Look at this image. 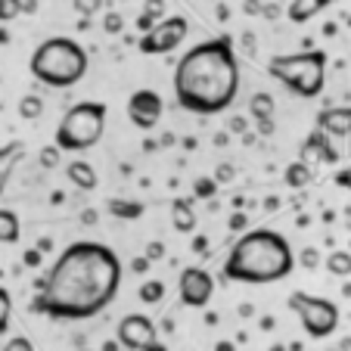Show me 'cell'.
I'll use <instances>...</instances> for the list:
<instances>
[{"mask_svg":"<svg viewBox=\"0 0 351 351\" xmlns=\"http://www.w3.org/2000/svg\"><path fill=\"white\" fill-rule=\"evenodd\" d=\"M121 289V258L106 243L75 239L38 280L32 308L50 320H90Z\"/></svg>","mask_w":351,"mask_h":351,"instance_id":"cell-1","label":"cell"},{"mask_svg":"<svg viewBox=\"0 0 351 351\" xmlns=\"http://www.w3.org/2000/svg\"><path fill=\"white\" fill-rule=\"evenodd\" d=\"M174 99L184 112L193 115H221L233 106L239 93V60L233 50V38L199 40L174 66Z\"/></svg>","mask_w":351,"mask_h":351,"instance_id":"cell-2","label":"cell"},{"mask_svg":"<svg viewBox=\"0 0 351 351\" xmlns=\"http://www.w3.org/2000/svg\"><path fill=\"white\" fill-rule=\"evenodd\" d=\"M295 271V252L289 239L271 227H255L245 230L230 245V255L224 261V280L249 286L280 283Z\"/></svg>","mask_w":351,"mask_h":351,"instance_id":"cell-3","label":"cell"},{"mask_svg":"<svg viewBox=\"0 0 351 351\" xmlns=\"http://www.w3.org/2000/svg\"><path fill=\"white\" fill-rule=\"evenodd\" d=\"M87 66H90L87 50L66 34L40 40L28 60V72L34 75V81H40L44 87H53V90L75 87L87 75Z\"/></svg>","mask_w":351,"mask_h":351,"instance_id":"cell-4","label":"cell"},{"mask_svg":"<svg viewBox=\"0 0 351 351\" xmlns=\"http://www.w3.org/2000/svg\"><path fill=\"white\" fill-rule=\"evenodd\" d=\"M267 72L286 87L305 99L324 93L326 84V53L324 50H302V53H280L267 62Z\"/></svg>","mask_w":351,"mask_h":351,"instance_id":"cell-5","label":"cell"},{"mask_svg":"<svg viewBox=\"0 0 351 351\" xmlns=\"http://www.w3.org/2000/svg\"><path fill=\"white\" fill-rule=\"evenodd\" d=\"M106 103L99 99H81L56 125V146L62 153H84L90 146H97L106 134Z\"/></svg>","mask_w":351,"mask_h":351,"instance_id":"cell-6","label":"cell"},{"mask_svg":"<svg viewBox=\"0 0 351 351\" xmlns=\"http://www.w3.org/2000/svg\"><path fill=\"white\" fill-rule=\"evenodd\" d=\"M289 308L298 314V320L311 339H330L339 330V305L330 298L311 295V292H292Z\"/></svg>","mask_w":351,"mask_h":351,"instance_id":"cell-7","label":"cell"},{"mask_svg":"<svg viewBox=\"0 0 351 351\" xmlns=\"http://www.w3.org/2000/svg\"><path fill=\"white\" fill-rule=\"evenodd\" d=\"M186 32H190L186 16H165V19L156 22L146 34H140L137 47H140V53H146V56H165V53H174V50L184 44Z\"/></svg>","mask_w":351,"mask_h":351,"instance_id":"cell-8","label":"cell"},{"mask_svg":"<svg viewBox=\"0 0 351 351\" xmlns=\"http://www.w3.org/2000/svg\"><path fill=\"white\" fill-rule=\"evenodd\" d=\"M115 342L128 351H149L159 342V332L146 314H125L115 326Z\"/></svg>","mask_w":351,"mask_h":351,"instance_id":"cell-9","label":"cell"},{"mask_svg":"<svg viewBox=\"0 0 351 351\" xmlns=\"http://www.w3.org/2000/svg\"><path fill=\"white\" fill-rule=\"evenodd\" d=\"M178 295L186 308H206L215 295V280L206 267H184L178 277Z\"/></svg>","mask_w":351,"mask_h":351,"instance_id":"cell-10","label":"cell"},{"mask_svg":"<svg viewBox=\"0 0 351 351\" xmlns=\"http://www.w3.org/2000/svg\"><path fill=\"white\" fill-rule=\"evenodd\" d=\"M162 112H165V99L156 90H149V87H140V90H134L131 97H128V119H131V125H137L140 131H149V128L159 125Z\"/></svg>","mask_w":351,"mask_h":351,"instance_id":"cell-11","label":"cell"},{"mask_svg":"<svg viewBox=\"0 0 351 351\" xmlns=\"http://www.w3.org/2000/svg\"><path fill=\"white\" fill-rule=\"evenodd\" d=\"M317 131L326 137H348L351 134V106H326L317 112Z\"/></svg>","mask_w":351,"mask_h":351,"instance_id":"cell-12","label":"cell"},{"mask_svg":"<svg viewBox=\"0 0 351 351\" xmlns=\"http://www.w3.org/2000/svg\"><path fill=\"white\" fill-rule=\"evenodd\" d=\"M274 112H277V106H274V97L265 90H258L252 99H249V115H252L255 121H258V131L265 134H274Z\"/></svg>","mask_w":351,"mask_h":351,"instance_id":"cell-13","label":"cell"},{"mask_svg":"<svg viewBox=\"0 0 351 351\" xmlns=\"http://www.w3.org/2000/svg\"><path fill=\"white\" fill-rule=\"evenodd\" d=\"M22 159H25V146H22L19 140H13V143H7V146H0V196L7 193L10 178H13L16 165H19Z\"/></svg>","mask_w":351,"mask_h":351,"instance_id":"cell-14","label":"cell"},{"mask_svg":"<svg viewBox=\"0 0 351 351\" xmlns=\"http://www.w3.org/2000/svg\"><path fill=\"white\" fill-rule=\"evenodd\" d=\"M66 178H69V184L72 186H78V190H97V184H99V174H97V168L90 165V162H84V159H72L66 165Z\"/></svg>","mask_w":351,"mask_h":351,"instance_id":"cell-15","label":"cell"},{"mask_svg":"<svg viewBox=\"0 0 351 351\" xmlns=\"http://www.w3.org/2000/svg\"><path fill=\"white\" fill-rule=\"evenodd\" d=\"M330 3L332 0H292L289 7H286V19H289L292 25H305V22H311L317 13H324Z\"/></svg>","mask_w":351,"mask_h":351,"instance_id":"cell-16","label":"cell"},{"mask_svg":"<svg viewBox=\"0 0 351 351\" xmlns=\"http://www.w3.org/2000/svg\"><path fill=\"white\" fill-rule=\"evenodd\" d=\"M171 221L180 233L196 230V212H193V199H174L171 202Z\"/></svg>","mask_w":351,"mask_h":351,"instance_id":"cell-17","label":"cell"},{"mask_svg":"<svg viewBox=\"0 0 351 351\" xmlns=\"http://www.w3.org/2000/svg\"><path fill=\"white\" fill-rule=\"evenodd\" d=\"M109 215L121 221H137L143 218V202H134V199H109Z\"/></svg>","mask_w":351,"mask_h":351,"instance_id":"cell-18","label":"cell"},{"mask_svg":"<svg viewBox=\"0 0 351 351\" xmlns=\"http://www.w3.org/2000/svg\"><path fill=\"white\" fill-rule=\"evenodd\" d=\"M22 224L13 208H0V243H19Z\"/></svg>","mask_w":351,"mask_h":351,"instance_id":"cell-19","label":"cell"},{"mask_svg":"<svg viewBox=\"0 0 351 351\" xmlns=\"http://www.w3.org/2000/svg\"><path fill=\"white\" fill-rule=\"evenodd\" d=\"M286 186H292V190H298V186H308L314 180L311 168H308V162H289L286 165V174H283Z\"/></svg>","mask_w":351,"mask_h":351,"instance_id":"cell-20","label":"cell"},{"mask_svg":"<svg viewBox=\"0 0 351 351\" xmlns=\"http://www.w3.org/2000/svg\"><path fill=\"white\" fill-rule=\"evenodd\" d=\"M305 149L314 153L317 159H324V162H336V149L330 146V137H326L324 131H314L311 137L305 140Z\"/></svg>","mask_w":351,"mask_h":351,"instance_id":"cell-21","label":"cell"},{"mask_svg":"<svg viewBox=\"0 0 351 351\" xmlns=\"http://www.w3.org/2000/svg\"><path fill=\"white\" fill-rule=\"evenodd\" d=\"M324 265L332 277H351V252H345V249H332L324 258Z\"/></svg>","mask_w":351,"mask_h":351,"instance_id":"cell-22","label":"cell"},{"mask_svg":"<svg viewBox=\"0 0 351 351\" xmlns=\"http://www.w3.org/2000/svg\"><path fill=\"white\" fill-rule=\"evenodd\" d=\"M137 295L146 305H159L162 298H165V283H162V280H146V283H140Z\"/></svg>","mask_w":351,"mask_h":351,"instance_id":"cell-23","label":"cell"},{"mask_svg":"<svg viewBox=\"0 0 351 351\" xmlns=\"http://www.w3.org/2000/svg\"><path fill=\"white\" fill-rule=\"evenodd\" d=\"M19 115L22 119H28V121L40 119V115H44V99L34 97V93H25V97L19 99Z\"/></svg>","mask_w":351,"mask_h":351,"instance_id":"cell-24","label":"cell"},{"mask_svg":"<svg viewBox=\"0 0 351 351\" xmlns=\"http://www.w3.org/2000/svg\"><path fill=\"white\" fill-rule=\"evenodd\" d=\"M10 320H13V295L0 286V332L10 330Z\"/></svg>","mask_w":351,"mask_h":351,"instance_id":"cell-25","label":"cell"},{"mask_svg":"<svg viewBox=\"0 0 351 351\" xmlns=\"http://www.w3.org/2000/svg\"><path fill=\"white\" fill-rule=\"evenodd\" d=\"M72 10L87 22L90 16H97L103 10V0H72Z\"/></svg>","mask_w":351,"mask_h":351,"instance_id":"cell-26","label":"cell"},{"mask_svg":"<svg viewBox=\"0 0 351 351\" xmlns=\"http://www.w3.org/2000/svg\"><path fill=\"white\" fill-rule=\"evenodd\" d=\"M22 10H25V3H22V0H0V22L19 19Z\"/></svg>","mask_w":351,"mask_h":351,"instance_id":"cell-27","label":"cell"},{"mask_svg":"<svg viewBox=\"0 0 351 351\" xmlns=\"http://www.w3.org/2000/svg\"><path fill=\"white\" fill-rule=\"evenodd\" d=\"M193 193H196L199 199H212L215 193H218V180L215 178H199L196 184H193Z\"/></svg>","mask_w":351,"mask_h":351,"instance_id":"cell-28","label":"cell"},{"mask_svg":"<svg viewBox=\"0 0 351 351\" xmlns=\"http://www.w3.org/2000/svg\"><path fill=\"white\" fill-rule=\"evenodd\" d=\"M298 265L302 267H308V271H314V267L320 265V252L314 249V245H305V249H298Z\"/></svg>","mask_w":351,"mask_h":351,"instance_id":"cell-29","label":"cell"},{"mask_svg":"<svg viewBox=\"0 0 351 351\" xmlns=\"http://www.w3.org/2000/svg\"><path fill=\"white\" fill-rule=\"evenodd\" d=\"M60 156H62V149H60V146H44V149H40V165H44V168H56V165H60Z\"/></svg>","mask_w":351,"mask_h":351,"instance_id":"cell-30","label":"cell"},{"mask_svg":"<svg viewBox=\"0 0 351 351\" xmlns=\"http://www.w3.org/2000/svg\"><path fill=\"white\" fill-rule=\"evenodd\" d=\"M121 28H125L121 13H106V16H103V32H106V34H119Z\"/></svg>","mask_w":351,"mask_h":351,"instance_id":"cell-31","label":"cell"},{"mask_svg":"<svg viewBox=\"0 0 351 351\" xmlns=\"http://www.w3.org/2000/svg\"><path fill=\"white\" fill-rule=\"evenodd\" d=\"M0 351H34V345L28 336H13V339H7V345Z\"/></svg>","mask_w":351,"mask_h":351,"instance_id":"cell-32","label":"cell"},{"mask_svg":"<svg viewBox=\"0 0 351 351\" xmlns=\"http://www.w3.org/2000/svg\"><path fill=\"white\" fill-rule=\"evenodd\" d=\"M146 16H153L156 22L165 19V0H146V7H143Z\"/></svg>","mask_w":351,"mask_h":351,"instance_id":"cell-33","label":"cell"},{"mask_svg":"<svg viewBox=\"0 0 351 351\" xmlns=\"http://www.w3.org/2000/svg\"><path fill=\"white\" fill-rule=\"evenodd\" d=\"M245 227H249V218H245L243 212H233L230 215V230H237V233H243Z\"/></svg>","mask_w":351,"mask_h":351,"instance_id":"cell-34","label":"cell"},{"mask_svg":"<svg viewBox=\"0 0 351 351\" xmlns=\"http://www.w3.org/2000/svg\"><path fill=\"white\" fill-rule=\"evenodd\" d=\"M162 255H165V245H162V243H149V245H146V258H149V261H159Z\"/></svg>","mask_w":351,"mask_h":351,"instance_id":"cell-35","label":"cell"},{"mask_svg":"<svg viewBox=\"0 0 351 351\" xmlns=\"http://www.w3.org/2000/svg\"><path fill=\"white\" fill-rule=\"evenodd\" d=\"M215 180H218V184H227V180H233V165H218V171H215Z\"/></svg>","mask_w":351,"mask_h":351,"instance_id":"cell-36","label":"cell"},{"mask_svg":"<svg viewBox=\"0 0 351 351\" xmlns=\"http://www.w3.org/2000/svg\"><path fill=\"white\" fill-rule=\"evenodd\" d=\"M336 184L342 186V190H348V193H351V165H348V168H342V171L336 174Z\"/></svg>","mask_w":351,"mask_h":351,"instance_id":"cell-37","label":"cell"},{"mask_svg":"<svg viewBox=\"0 0 351 351\" xmlns=\"http://www.w3.org/2000/svg\"><path fill=\"white\" fill-rule=\"evenodd\" d=\"M156 25V19H153V16H146V13H140V19H137V28H140V32H149V28H153Z\"/></svg>","mask_w":351,"mask_h":351,"instance_id":"cell-38","label":"cell"},{"mask_svg":"<svg viewBox=\"0 0 351 351\" xmlns=\"http://www.w3.org/2000/svg\"><path fill=\"white\" fill-rule=\"evenodd\" d=\"M131 271L134 274H146V271H149V258H134L131 261Z\"/></svg>","mask_w":351,"mask_h":351,"instance_id":"cell-39","label":"cell"},{"mask_svg":"<svg viewBox=\"0 0 351 351\" xmlns=\"http://www.w3.org/2000/svg\"><path fill=\"white\" fill-rule=\"evenodd\" d=\"M25 265L28 267H38L40 265V252H38V249H28V252H25Z\"/></svg>","mask_w":351,"mask_h":351,"instance_id":"cell-40","label":"cell"},{"mask_svg":"<svg viewBox=\"0 0 351 351\" xmlns=\"http://www.w3.org/2000/svg\"><path fill=\"white\" fill-rule=\"evenodd\" d=\"M206 245H208L206 237H196V239H193V252H208Z\"/></svg>","mask_w":351,"mask_h":351,"instance_id":"cell-41","label":"cell"},{"mask_svg":"<svg viewBox=\"0 0 351 351\" xmlns=\"http://www.w3.org/2000/svg\"><path fill=\"white\" fill-rule=\"evenodd\" d=\"M81 221H84L87 227H90V224H97V212H93V208H87V212L81 215Z\"/></svg>","mask_w":351,"mask_h":351,"instance_id":"cell-42","label":"cell"},{"mask_svg":"<svg viewBox=\"0 0 351 351\" xmlns=\"http://www.w3.org/2000/svg\"><path fill=\"white\" fill-rule=\"evenodd\" d=\"M230 131L243 134V131H245V119H233V121H230Z\"/></svg>","mask_w":351,"mask_h":351,"instance_id":"cell-43","label":"cell"},{"mask_svg":"<svg viewBox=\"0 0 351 351\" xmlns=\"http://www.w3.org/2000/svg\"><path fill=\"white\" fill-rule=\"evenodd\" d=\"M50 249H53V243H50V239H40V243H38V252H50Z\"/></svg>","mask_w":351,"mask_h":351,"instance_id":"cell-44","label":"cell"},{"mask_svg":"<svg viewBox=\"0 0 351 351\" xmlns=\"http://www.w3.org/2000/svg\"><path fill=\"white\" fill-rule=\"evenodd\" d=\"M215 348H218V351H233V342H218Z\"/></svg>","mask_w":351,"mask_h":351,"instance_id":"cell-45","label":"cell"},{"mask_svg":"<svg viewBox=\"0 0 351 351\" xmlns=\"http://www.w3.org/2000/svg\"><path fill=\"white\" fill-rule=\"evenodd\" d=\"M103 351H119V342H106L103 345Z\"/></svg>","mask_w":351,"mask_h":351,"instance_id":"cell-46","label":"cell"},{"mask_svg":"<svg viewBox=\"0 0 351 351\" xmlns=\"http://www.w3.org/2000/svg\"><path fill=\"white\" fill-rule=\"evenodd\" d=\"M149 351H168V348H165V345H162V342H156V345H153V348H149Z\"/></svg>","mask_w":351,"mask_h":351,"instance_id":"cell-47","label":"cell"},{"mask_svg":"<svg viewBox=\"0 0 351 351\" xmlns=\"http://www.w3.org/2000/svg\"><path fill=\"white\" fill-rule=\"evenodd\" d=\"M345 22H348V28H351V13H348V16H345Z\"/></svg>","mask_w":351,"mask_h":351,"instance_id":"cell-48","label":"cell"},{"mask_svg":"<svg viewBox=\"0 0 351 351\" xmlns=\"http://www.w3.org/2000/svg\"><path fill=\"white\" fill-rule=\"evenodd\" d=\"M81 351H87V348H81Z\"/></svg>","mask_w":351,"mask_h":351,"instance_id":"cell-49","label":"cell"}]
</instances>
